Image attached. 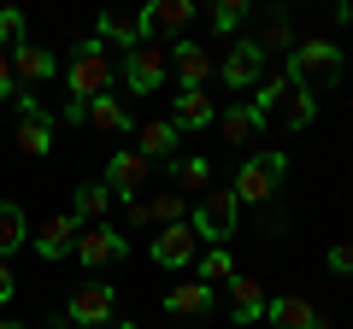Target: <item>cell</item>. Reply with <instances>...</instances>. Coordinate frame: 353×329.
Here are the masks:
<instances>
[{
	"label": "cell",
	"instance_id": "obj_1",
	"mask_svg": "<svg viewBox=\"0 0 353 329\" xmlns=\"http://www.w3.org/2000/svg\"><path fill=\"white\" fill-rule=\"evenodd\" d=\"M341 71H347V59H341V47L336 41H324V36H312V41H294V53H289V83L294 89H330V83H341Z\"/></svg>",
	"mask_w": 353,
	"mask_h": 329
},
{
	"label": "cell",
	"instance_id": "obj_2",
	"mask_svg": "<svg viewBox=\"0 0 353 329\" xmlns=\"http://www.w3.org/2000/svg\"><path fill=\"white\" fill-rule=\"evenodd\" d=\"M189 224H194V235H201V247H230V235H236V224H241L236 189H206L201 200H194Z\"/></svg>",
	"mask_w": 353,
	"mask_h": 329
},
{
	"label": "cell",
	"instance_id": "obj_3",
	"mask_svg": "<svg viewBox=\"0 0 353 329\" xmlns=\"http://www.w3.org/2000/svg\"><path fill=\"white\" fill-rule=\"evenodd\" d=\"M118 83V65L106 59L101 41H83L77 47V59L65 65V89H71V100H94V94H112Z\"/></svg>",
	"mask_w": 353,
	"mask_h": 329
},
{
	"label": "cell",
	"instance_id": "obj_4",
	"mask_svg": "<svg viewBox=\"0 0 353 329\" xmlns=\"http://www.w3.org/2000/svg\"><path fill=\"white\" fill-rule=\"evenodd\" d=\"M283 177H289V159H283V153H253L248 164H241L236 171V182H230V189H236V200L241 206H271V194L283 189Z\"/></svg>",
	"mask_w": 353,
	"mask_h": 329
},
{
	"label": "cell",
	"instance_id": "obj_5",
	"mask_svg": "<svg viewBox=\"0 0 353 329\" xmlns=\"http://www.w3.org/2000/svg\"><path fill=\"white\" fill-rule=\"evenodd\" d=\"M165 76H171V47H159V41H141V47L124 53V65H118V83H124L130 94H159Z\"/></svg>",
	"mask_w": 353,
	"mask_h": 329
},
{
	"label": "cell",
	"instance_id": "obj_6",
	"mask_svg": "<svg viewBox=\"0 0 353 329\" xmlns=\"http://www.w3.org/2000/svg\"><path fill=\"white\" fill-rule=\"evenodd\" d=\"M218 71H224V89H259L265 76H271V53H265L253 36H236Z\"/></svg>",
	"mask_w": 353,
	"mask_h": 329
},
{
	"label": "cell",
	"instance_id": "obj_7",
	"mask_svg": "<svg viewBox=\"0 0 353 329\" xmlns=\"http://www.w3.org/2000/svg\"><path fill=\"white\" fill-rule=\"evenodd\" d=\"M153 265L159 270H194V259L206 253L201 247V235H194V224H165V229H153Z\"/></svg>",
	"mask_w": 353,
	"mask_h": 329
},
{
	"label": "cell",
	"instance_id": "obj_8",
	"mask_svg": "<svg viewBox=\"0 0 353 329\" xmlns=\"http://www.w3.org/2000/svg\"><path fill=\"white\" fill-rule=\"evenodd\" d=\"M112 317H118L112 282H88V288H77L71 300H65V323H71V329H106Z\"/></svg>",
	"mask_w": 353,
	"mask_h": 329
},
{
	"label": "cell",
	"instance_id": "obj_9",
	"mask_svg": "<svg viewBox=\"0 0 353 329\" xmlns=\"http://www.w3.org/2000/svg\"><path fill=\"white\" fill-rule=\"evenodd\" d=\"M148 182H153V159H141L136 147H118L106 159V189H112V200H141Z\"/></svg>",
	"mask_w": 353,
	"mask_h": 329
},
{
	"label": "cell",
	"instance_id": "obj_10",
	"mask_svg": "<svg viewBox=\"0 0 353 329\" xmlns=\"http://www.w3.org/2000/svg\"><path fill=\"white\" fill-rule=\"evenodd\" d=\"M18 153H30V159L53 153V112L36 94H18Z\"/></svg>",
	"mask_w": 353,
	"mask_h": 329
},
{
	"label": "cell",
	"instance_id": "obj_11",
	"mask_svg": "<svg viewBox=\"0 0 353 329\" xmlns=\"http://www.w3.org/2000/svg\"><path fill=\"white\" fill-rule=\"evenodd\" d=\"M77 235H83V224H77L71 212H53V217H41V224L30 229V241H36V259H48V265L77 259Z\"/></svg>",
	"mask_w": 353,
	"mask_h": 329
},
{
	"label": "cell",
	"instance_id": "obj_12",
	"mask_svg": "<svg viewBox=\"0 0 353 329\" xmlns=\"http://www.w3.org/2000/svg\"><path fill=\"white\" fill-rule=\"evenodd\" d=\"M130 253V235L118 224H88L83 235H77V259H83L88 270H101V265H118V259Z\"/></svg>",
	"mask_w": 353,
	"mask_h": 329
},
{
	"label": "cell",
	"instance_id": "obj_13",
	"mask_svg": "<svg viewBox=\"0 0 353 329\" xmlns=\"http://www.w3.org/2000/svg\"><path fill=\"white\" fill-rule=\"evenodd\" d=\"M218 65H212V53L201 47V41H176V53H171V76H176V94H201L206 89V76H212Z\"/></svg>",
	"mask_w": 353,
	"mask_h": 329
},
{
	"label": "cell",
	"instance_id": "obj_14",
	"mask_svg": "<svg viewBox=\"0 0 353 329\" xmlns=\"http://www.w3.org/2000/svg\"><path fill=\"white\" fill-rule=\"evenodd\" d=\"M265 317H271V329H330V317L318 312L306 294H271Z\"/></svg>",
	"mask_w": 353,
	"mask_h": 329
},
{
	"label": "cell",
	"instance_id": "obj_15",
	"mask_svg": "<svg viewBox=\"0 0 353 329\" xmlns=\"http://www.w3.org/2000/svg\"><path fill=\"white\" fill-rule=\"evenodd\" d=\"M265 306H271L265 282H253V277H241V270H236V282H230V323H236V329L259 323V317H265Z\"/></svg>",
	"mask_w": 353,
	"mask_h": 329
},
{
	"label": "cell",
	"instance_id": "obj_16",
	"mask_svg": "<svg viewBox=\"0 0 353 329\" xmlns=\"http://www.w3.org/2000/svg\"><path fill=\"white\" fill-rule=\"evenodd\" d=\"M189 18H194L189 0H153V6H141V12H136V24H141V41H153V36H171V30H183Z\"/></svg>",
	"mask_w": 353,
	"mask_h": 329
},
{
	"label": "cell",
	"instance_id": "obj_17",
	"mask_svg": "<svg viewBox=\"0 0 353 329\" xmlns=\"http://www.w3.org/2000/svg\"><path fill=\"white\" fill-rule=\"evenodd\" d=\"M212 306H218V288H206V282H194V277L176 282V288L165 294V312L171 317H206Z\"/></svg>",
	"mask_w": 353,
	"mask_h": 329
},
{
	"label": "cell",
	"instance_id": "obj_18",
	"mask_svg": "<svg viewBox=\"0 0 353 329\" xmlns=\"http://www.w3.org/2000/svg\"><path fill=\"white\" fill-rule=\"evenodd\" d=\"M94 41H101V47H124V53H136V47H141V24H136V12H101V18H94Z\"/></svg>",
	"mask_w": 353,
	"mask_h": 329
},
{
	"label": "cell",
	"instance_id": "obj_19",
	"mask_svg": "<svg viewBox=\"0 0 353 329\" xmlns=\"http://www.w3.org/2000/svg\"><path fill=\"white\" fill-rule=\"evenodd\" d=\"M136 153L141 159H153V164H176V124L171 118H153V124H141L136 129Z\"/></svg>",
	"mask_w": 353,
	"mask_h": 329
},
{
	"label": "cell",
	"instance_id": "obj_20",
	"mask_svg": "<svg viewBox=\"0 0 353 329\" xmlns=\"http://www.w3.org/2000/svg\"><path fill=\"white\" fill-rule=\"evenodd\" d=\"M171 124L176 129H212L218 124V100L212 94H176V106H171Z\"/></svg>",
	"mask_w": 353,
	"mask_h": 329
},
{
	"label": "cell",
	"instance_id": "obj_21",
	"mask_svg": "<svg viewBox=\"0 0 353 329\" xmlns=\"http://www.w3.org/2000/svg\"><path fill=\"white\" fill-rule=\"evenodd\" d=\"M265 124H271V118L253 112V100L224 106V112H218V129H224V141H259V136H265Z\"/></svg>",
	"mask_w": 353,
	"mask_h": 329
},
{
	"label": "cell",
	"instance_id": "obj_22",
	"mask_svg": "<svg viewBox=\"0 0 353 329\" xmlns=\"http://www.w3.org/2000/svg\"><path fill=\"white\" fill-rule=\"evenodd\" d=\"M88 124L101 129V136H130V106H124V94H94V100H88Z\"/></svg>",
	"mask_w": 353,
	"mask_h": 329
},
{
	"label": "cell",
	"instance_id": "obj_23",
	"mask_svg": "<svg viewBox=\"0 0 353 329\" xmlns=\"http://www.w3.org/2000/svg\"><path fill=\"white\" fill-rule=\"evenodd\" d=\"M53 71H59V59H53L48 47H36V41L12 47V76H18V83H48Z\"/></svg>",
	"mask_w": 353,
	"mask_h": 329
},
{
	"label": "cell",
	"instance_id": "obj_24",
	"mask_svg": "<svg viewBox=\"0 0 353 329\" xmlns=\"http://www.w3.org/2000/svg\"><path fill=\"white\" fill-rule=\"evenodd\" d=\"M106 212H112V189H106V182H83L77 200H71V217L88 229V224H106Z\"/></svg>",
	"mask_w": 353,
	"mask_h": 329
},
{
	"label": "cell",
	"instance_id": "obj_25",
	"mask_svg": "<svg viewBox=\"0 0 353 329\" xmlns=\"http://www.w3.org/2000/svg\"><path fill=\"white\" fill-rule=\"evenodd\" d=\"M171 189L176 194H206V189H212V159H201V153L176 159L171 164Z\"/></svg>",
	"mask_w": 353,
	"mask_h": 329
},
{
	"label": "cell",
	"instance_id": "obj_26",
	"mask_svg": "<svg viewBox=\"0 0 353 329\" xmlns=\"http://www.w3.org/2000/svg\"><path fill=\"white\" fill-rule=\"evenodd\" d=\"M194 282H206V288L236 282V253H230V247H206V253L194 259Z\"/></svg>",
	"mask_w": 353,
	"mask_h": 329
},
{
	"label": "cell",
	"instance_id": "obj_27",
	"mask_svg": "<svg viewBox=\"0 0 353 329\" xmlns=\"http://www.w3.org/2000/svg\"><path fill=\"white\" fill-rule=\"evenodd\" d=\"M24 241H30V217H24V206L0 200V259H12Z\"/></svg>",
	"mask_w": 353,
	"mask_h": 329
},
{
	"label": "cell",
	"instance_id": "obj_28",
	"mask_svg": "<svg viewBox=\"0 0 353 329\" xmlns=\"http://www.w3.org/2000/svg\"><path fill=\"white\" fill-rule=\"evenodd\" d=\"M148 212H153V224H189V212H194V206H189V194H176V189H153L148 194Z\"/></svg>",
	"mask_w": 353,
	"mask_h": 329
},
{
	"label": "cell",
	"instance_id": "obj_29",
	"mask_svg": "<svg viewBox=\"0 0 353 329\" xmlns=\"http://www.w3.org/2000/svg\"><path fill=\"white\" fill-rule=\"evenodd\" d=\"M289 94H294V83H289L283 71H271V76L259 83V89H253V112H259V118H271V106H283Z\"/></svg>",
	"mask_w": 353,
	"mask_h": 329
},
{
	"label": "cell",
	"instance_id": "obj_30",
	"mask_svg": "<svg viewBox=\"0 0 353 329\" xmlns=\"http://www.w3.org/2000/svg\"><path fill=\"white\" fill-rule=\"evenodd\" d=\"M283 118H289V129H312L318 124V94L312 89H294L289 100H283Z\"/></svg>",
	"mask_w": 353,
	"mask_h": 329
},
{
	"label": "cell",
	"instance_id": "obj_31",
	"mask_svg": "<svg viewBox=\"0 0 353 329\" xmlns=\"http://www.w3.org/2000/svg\"><path fill=\"white\" fill-rule=\"evenodd\" d=\"M241 24H248V0H218L212 6V30L218 36H241Z\"/></svg>",
	"mask_w": 353,
	"mask_h": 329
},
{
	"label": "cell",
	"instance_id": "obj_32",
	"mask_svg": "<svg viewBox=\"0 0 353 329\" xmlns=\"http://www.w3.org/2000/svg\"><path fill=\"white\" fill-rule=\"evenodd\" d=\"M259 47L265 53H294V36H289V12H271V24H265V36H259Z\"/></svg>",
	"mask_w": 353,
	"mask_h": 329
},
{
	"label": "cell",
	"instance_id": "obj_33",
	"mask_svg": "<svg viewBox=\"0 0 353 329\" xmlns=\"http://www.w3.org/2000/svg\"><path fill=\"white\" fill-rule=\"evenodd\" d=\"M24 12H12V6H0V53H12V47H24Z\"/></svg>",
	"mask_w": 353,
	"mask_h": 329
},
{
	"label": "cell",
	"instance_id": "obj_34",
	"mask_svg": "<svg viewBox=\"0 0 353 329\" xmlns=\"http://www.w3.org/2000/svg\"><path fill=\"white\" fill-rule=\"evenodd\" d=\"M148 224H153L148 200H124V224H118V229H124V235H136V229H148Z\"/></svg>",
	"mask_w": 353,
	"mask_h": 329
},
{
	"label": "cell",
	"instance_id": "obj_35",
	"mask_svg": "<svg viewBox=\"0 0 353 329\" xmlns=\"http://www.w3.org/2000/svg\"><path fill=\"white\" fill-rule=\"evenodd\" d=\"M330 270H336V277H353V235L330 247Z\"/></svg>",
	"mask_w": 353,
	"mask_h": 329
},
{
	"label": "cell",
	"instance_id": "obj_36",
	"mask_svg": "<svg viewBox=\"0 0 353 329\" xmlns=\"http://www.w3.org/2000/svg\"><path fill=\"white\" fill-rule=\"evenodd\" d=\"M0 100H18V76H12V53H0Z\"/></svg>",
	"mask_w": 353,
	"mask_h": 329
},
{
	"label": "cell",
	"instance_id": "obj_37",
	"mask_svg": "<svg viewBox=\"0 0 353 329\" xmlns=\"http://www.w3.org/2000/svg\"><path fill=\"white\" fill-rule=\"evenodd\" d=\"M12 294H18V277H12V265H6V259H0V306L12 300Z\"/></svg>",
	"mask_w": 353,
	"mask_h": 329
},
{
	"label": "cell",
	"instance_id": "obj_38",
	"mask_svg": "<svg viewBox=\"0 0 353 329\" xmlns=\"http://www.w3.org/2000/svg\"><path fill=\"white\" fill-rule=\"evenodd\" d=\"M106 329H141V323H136V317H112V323H106Z\"/></svg>",
	"mask_w": 353,
	"mask_h": 329
},
{
	"label": "cell",
	"instance_id": "obj_39",
	"mask_svg": "<svg viewBox=\"0 0 353 329\" xmlns=\"http://www.w3.org/2000/svg\"><path fill=\"white\" fill-rule=\"evenodd\" d=\"M0 329H24V323H12V317H0Z\"/></svg>",
	"mask_w": 353,
	"mask_h": 329
}]
</instances>
